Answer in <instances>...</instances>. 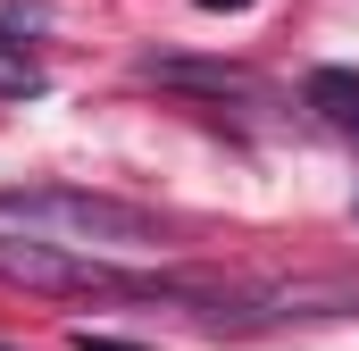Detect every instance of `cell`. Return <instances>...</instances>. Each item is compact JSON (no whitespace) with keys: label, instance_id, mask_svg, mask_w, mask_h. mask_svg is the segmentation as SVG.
<instances>
[{"label":"cell","instance_id":"obj_1","mask_svg":"<svg viewBox=\"0 0 359 351\" xmlns=\"http://www.w3.org/2000/svg\"><path fill=\"white\" fill-rule=\"evenodd\" d=\"M0 243H42V251H67V260H151L168 243V226L134 201H109V192H76V184H17L0 192Z\"/></svg>","mask_w":359,"mask_h":351},{"label":"cell","instance_id":"obj_2","mask_svg":"<svg viewBox=\"0 0 359 351\" xmlns=\"http://www.w3.org/2000/svg\"><path fill=\"white\" fill-rule=\"evenodd\" d=\"M301 100L326 117V126H343V134H359V76L351 67H318L309 84H301Z\"/></svg>","mask_w":359,"mask_h":351},{"label":"cell","instance_id":"obj_3","mask_svg":"<svg viewBox=\"0 0 359 351\" xmlns=\"http://www.w3.org/2000/svg\"><path fill=\"white\" fill-rule=\"evenodd\" d=\"M142 76H168V84H201V92H259V76H243V67H192V59H142Z\"/></svg>","mask_w":359,"mask_h":351},{"label":"cell","instance_id":"obj_4","mask_svg":"<svg viewBox=\"0 0 359 351\" xmlns=\"http://www.w3.org/2000/svg\"><path fill=\"white\" fill-rule=\"evenodd\" d=\"M42 84H50V76H42V59H34L17 34H0V100H34Z\"/></svg>","mask_w":359,"mask_h":351},{"label":"cell","instance_id":"obj_5","mask_svg":"<svg viewBox=\"0 0 359 351\" xmlns=\"http://www.w3.org/2000/svg\"><path fill=\"white\" fill-rule=\"evenodd\" d=\"M192 8H209V17H234V8H251V0H192Z\"/></svg>","mask_w":359,"mask_h":351},{"label":"cell","instance_id":"obj_6","mask_svg":"<svg viewBox=\"0 0 359 351\" xmlns=\"http://www.w3.org/2000/svg\"><path fill=\"white\" fill-rule=\"evenodd\" d=\"M84 351H134V343H109V335H76Z\"/></svg>","mask_w":359,"mask_h":351}]
</instances>
